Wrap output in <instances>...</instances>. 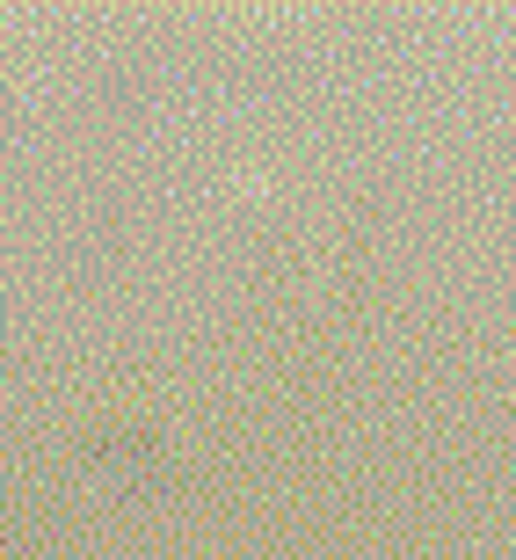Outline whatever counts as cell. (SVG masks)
<instances>
[{"label":"cell","mask_w":516,"mask_h":560,"mask_svg":"<svg viewBox=\"0 0 516 560\" xmlns=\"http://www.w3.org/2000/svg\"><path fill=\"white\" fill-rule=\"evenodd\" d=\"M73 452L103 480L131 488V495H183L189 480H197V458H189L175 436L145 430V422H103V430H87Z\"/></svg>","instance_id":"6da1fadb"}]
</instances>
